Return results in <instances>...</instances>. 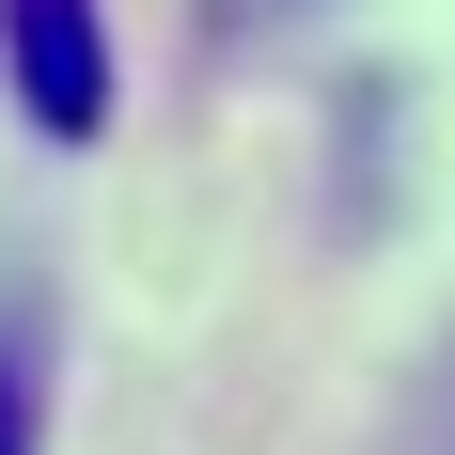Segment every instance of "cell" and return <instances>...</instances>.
<instances>
[{"instance_id": "obj_2", "label": "cell", "mask_w": 455, "mask_h": 455, "mask_svg": "<svg viewBox=\"0 0 455 455\" xmlns=\"http://www.w3.org/2000/svg\"><path fill=\"white\" fill-rule=\"evenodd\" d=\"M0 455H32V409H16V377H0Z\"/></svg>"}, {"instance_id": "obj_1", "label": "cell", "mask_w": 455, "mask_h": 455, "mask_svg": "<svg viewBox=\"0 0 455 455\" xmlns=\"http://www.w3.org/2000/svg\"><path fill=\"white\" fill-rule=\"evenodd\" d=\"M0 63H16V110L47 141L110 126V16L94 0H0Z\"/></svg>"}]
</instances>
